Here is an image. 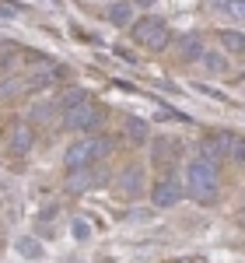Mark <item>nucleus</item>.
<instances>
[{
  "mask_svg": "<svg viewBox=\"0 0 245 263\" xmlns=\"http://www.w3.org/2000/svg\"><path fill=\"white\" fill-rule=\"evenodd\" d=\"M21 84H25V81H18V78H7V81L0 84V99H14V95L21 91Z\"/></svg>",
  "mask_w": 245,
  "mask_h": 263,
  "instance_id": "nucleus-19",
  "label": "nucleus"
},
{
  "mask_svg": "<svg viewBox=\"0 0 245 263\" xmlns=\"http://www.w3.org/2000/svg\"><path fill=\"white\" fill-rule=\"evenodd\" d=\"M179 155V144H172V141H158L154 144V162L161 165V162H168V158H175Z\"/></svg>",
  "mask_w": 245,
  "mask_h": 263,
  "instance_id": "nucleus-17",
  "label": "nucleus"
},
{
  "mask_svg": "<svg viewBox=\"0 0 245 263\" xmlns=\"http://www.w3.org/2000/svg\"><path fill=\"white\" fill-rule=\"evenodd\" d=\"M98 123H102V112H98L91 102H84L81 109H74V112L63 116V126H67V130H91V126H98Z\"/></svg>",
  "mask_w": 245,
  "mask_h": 263,
  "instance_id": "nucleus-7",
  "label": "nucleus"
},
{
  "mask_svg": "<svg viewBox=\"0 0 245 263\" xmlns=\"http://www.w3.org/2000/svg\"><path fill=\"white\" fill-rule=\"evenodd\" d=\"M105 179H109V176H105V168H98V165L74 168V172L67 176V190H70V193H81V190H91V186H102Z\"/></svg>",
  "mask_w": 245,
  "mask_h": 263,
  "instance_id": "nucleus-4",
  "label": "nucleus"
},
{
  "mask_svg": "<svg viewBox=\"0 0 245 263\" xmlns=\"http://www.w3.org/2000/svg\"><path fill=\"white\" fill-rule=\"evenodd\" d=\"M109 21H112V25H119V28H126V25L133 21V7H130L126 0L112 4V7H109Z\"/></svg>",
  "mask_w": 245,
  "mask_h": 263,
  "instance_id": "nucleus-14",
  "label": "nucleus"
},
{
  "mask_svg": "<svg viewBox=\"0 0 245 263\" xmlns=\"http://www.w3.org/2000/svg\"><path fill=\"white\" fill-rule=\"evenodd\" d=\"M144 4H154V0H144Z\"/></svg>",
  "mask_w": 245,
  "mask_h": 263,
  "instance_id": "nucleus-24",
  "label": "nucleus"
},
{
  "mask_svg": "<svg viewBox=\"0 0 245 263\" xmlns=\"http://www.w3.org/2000/svg\"><path fill=\"white\" fill-rule=\"evenodd\" d=\"M109 151H112V141H109V137H84V141H77V144L67 147L63 165H67L70 172H74V168H88V165L102 162Z\"/></svg>",
  "mask_w": 245,
  "mask_h": 263,
  "instance_id": "nucleus-2",
  "label": "nucleus"
},
{
  "mask_svg": "<svg viewBox=\"0 0 245 263\" xmlns=\"http://www.w3.org/2000/svg\"><path fill=\"white\" fill-rule=\"evenodd\" d=\"M122 134H126V141H130V144H144V141H147V123H144V120H126V123H122Z\"/></svg>",
  "mask_w": 245,
  "mask_h": 263,
  "instance_id": "nucleus-15",
  "label": "nucleus"
},
{
  "mask_svg": "<svg viewBox=\"0 0 245 263\" xmlns=\"http://www.w3.org/2000/svg\"><path fill=\"white\" fill-rule=\"evenodd\" d=\"M179 57L182 60H200L203 57V42L196 39V35H182L179 39Z\"/></svg>",
  "mask_w": 245,
  "mask_h": 263,
  "instance_id": "nucleus-12",
  "label": "nucleus"
},
{
  "mask_svg": "<svg viewBox=\"0 0 245 263\" xmlns=\"http://www.w3.org/2000/svg\"><path fill=\"white\" fill-rule=\"evenodd\" d=\"M88 235H91V228H88V221H84V218H74V239H88Z\"/></svg>",
  "mask_w": 245,
  "mask_h": 263,
  "instance_id": "nucleus-21",
  "label": "nucleus"
},
{
  "mask_svg": "<svg viewBox=\"0 0 245 263\" xmlns=\"http://www.w3.org/2000/svg\"><path fill=\"white\" fill-rule=\"evenodd\" d=\"M116 193L126 197V200L140 197L144 193V168L140 165H130V168H122L119 176H116Z\"/></svg>",
  "mask_w": 245,
  "mask_h": 263,
  "instance_id": "nucleus-5",
  "label": "nucleus"
},
{
  "mask_svg": "<svg viewBox=\"0 0 245 263\" xmlns=\"http://www.w3.org/2000/svg\"><path fill=\"white\" fill-rule=\"evenodd\" d=\"M210 7L224 11L231 21H245V0H210Z\"/></svg>",
  "mask_w": 245,
  "mask_h": 263,
  "instance_id": "nucleus-13",
  "label": "nucleus"
},
{
  "mask_svg": "<svg viewBox=\"0 0 245 263\" xmlns=\"http://www.w3.org/2000/svg\"><path fill=\"white\" fill-rule=\"evenodd\" d=\"M221 42H224V49H231V53H242L245 49V39L238 32H221Z\"/></svg>",
  "mask_w": 245,
  "mask_h": 263,
  "instance_id": "nucleus-18",
  "label": "nucleus"
},
{
  "mask_svg": "<svg viewBox=\"0 0 245 263\" xmlns=\"http://www.w3.org/2000/svg\"><path fill=\"white\" fill-rule=\"evenodd\" d=\"M221 151L231 165H242L245 162V137L238 134H221Z\"/></svg>",
  "mask_w": 245,
  "mask_h": 263,
  "instance_id": "nucleus-10",
  "label": "nucleus"
},
{
  "mask_svg": "<svg viewBox=\"0 0 245 263\" xmlns=\"http://www.w3.org/2000/svg\"><path fill=\"white\" fill-rule=\"evenodd\" d=\"M133 42H140L144 49H165L168 46V25H165L161 18H140L137 25H133Z\"/></svg>",
  "mask_w": 245,
  "mask_h": 263,
  "instance_id": "nucleus-3",
  "label": "nucleus"
},
{
  "mask_svg": "<svg viewBox=\"0 0 245 263\" xmlns=\"http://www.w3.org/2000/svg\"><path fill=\"white\" fill-rule=\"evenodd\" d=\"M151 200H154V207H175V203L182 200V186H179L175 179H168V176H165L161 182H154Z\"/></svg>",
  "mask_w": 245,
  "mask_h": 263,
  "instance_id": "nucleus-8",
  "label": "nucleus"
},
{
  "mask_svg": "<svg viewBox=\"0 0 245 263\" xmlns=\"http://www.w3.org/2000/svg\"><path fill=\"white\" fill-rule=\"evenodd\" d=\"M238 221H242V228H245V211H242V218H238Z\"/></svg>",
  "mask_w": 245,
  "mask_h": 263,
  "instance_id": "nucleus-23",
  "label": "nucleus"
},
{
  "mask_svg": "<svg viewBox=\"0 0 245 263\" xmlns=\"http://www.w3.org/2000/svg\"><path fill=\"white\" fill-rule=\"evenodd\" d=\"M53 109H56V105H35V109H32V116H35V120H49V112H53Z\"/></svg>",
  "mask_w": 245,
  "mask_h": 263,
  "instance_id": "nucleus-22",
  "label": "nucleus"
},
{
  "mask_svg": "<svg viewBox=\"0 0 245 263\" xmlns=\"http://www.w3.org/2000/svg\"><path fill=\"white\" fill-rule=\"evenodd\" d=\"M63 78H67V74H63V67L39 60L32 70H28V88H53V84H60Z\"/></svg>",
  "mask_w": 245,
  "mask_h": 263,
  "instance_id": "nucleus-6",
  "label": "nucleus"
},
{
  "mask_svg": "<svg viewBox=\"0 0 245 263\" xmlns=\"http://www.w3.org/2000/svg\"><path fill=\"white\" fill-rule=\"evenodd\" d=\"M32 144H35L32 123H14V130H11V151H14V155H28Z\"/></svg>",
  "mask_w": 245,
  "mask_h": 263,
  "instance_id": "nucleus-9",
  "label": "nucleus"
},
{
  "mask_svg": "<svg viewBox=\"0 0 245 263\" xmlns=\"http://www.w3.org/2000/svg\"><path fill=\"white\" fill-rule=\"evenodd\" d=\"M186 190H189V197H196V200L203 203H214L217 200V193H221V168L214 158H193L189 168H186Z\"/></svg>",
  "mask_w": 245,
  "mask_h": 263,
  "instance_id": "nucleus-1",
  "label": "nucleus"
},
{
  "mask_svg": "<svg viewBox=\"0 0 245 263\" xmlns=\"http://www.w3.org/2000/svg\"><path fill=\"white\" fill-rule=\"evenodd\" d=\"M14 249H18L25 260H39V256H42V242H39V239H32V235H21L18 242H14Z\"/></svg>",
  "mask_w": 245,
  "mask_h": 263,
  "instance_id": "nucleus-16",
  "label": "nucleus"
},
{
  "mask_svg": "<svg viewBox=\"0 0 245 263\" xmlns=\"http://www.w3.org/2000/svg\"><path fill=\"white\" fill-rule=\"evenodd\" d=\"M84 102H88V91H81V88H70V91H63L60 99H56V112H74V109H81Z\"/></svg>",
  "mask_w": 245,
  "mask_h": 263,
  "instance_id": "nucleus-11",
  "label": "nucleus"
},
{
  "mask_svg": "<svg viewBox=\"0 0 245 263\" xmlns=\"http://www.w3.org/2000/svg\"><path fill=\"white\" fill-rule=\"evenodd\" d=\"M200 60H203L207 67H210V70H224V67H228V60H221V57H217V53H203V57H200Z\"/></svg>",
  "mask_w": 245,
  "mask_h": 263,
  "instance_id": "nucleus-20",
  "label": "nucleus"
}]
</instances>
